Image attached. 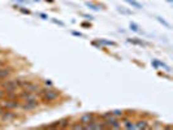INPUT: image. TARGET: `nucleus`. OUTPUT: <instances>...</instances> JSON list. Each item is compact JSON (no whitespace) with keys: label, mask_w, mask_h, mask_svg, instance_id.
Returning a JSON list of instances; mask_svg holds the SVG:
<instances>
[{"label":"nucleus","mask_w":173,"mask_h":130,"mask_svg":"<svg viewBox=\"0 0 173 130\" xmlns=\"http://www.w3.org/2000/svg\"><path fill=\"white\" fill-rule=\"evenodd\" d=\"M134 126L135 129H150V122L147 118H143V117H139L138 120L134 121Z\"/></svg>","instance_id":"nucleus-9"},{"label":"nucleus","mask_w":173,"mask_h":130,"mask_svg":"<svg viewBox=\"0 0 173 130\" xmlns=\"http://www.w3.org/2000/svg\"><path fill=\"white\" fill-rule=\"evenodd\" d=\"M70 34L74 36H78V38H85V35L82 33H79V31H70Z\"/></svg>","instance_id":"nucleus-27"},{"label":"nucleus","mask_w":173,"mask_h":130,"mask_svg":"<svg viewBox=\"0 0 173 130\" xmlns=\"http://www.w3.org/2000/svg\"><path fill=\"white\" fill-rule=\"evenodd\" d=\"M63 94L60 90H56V88L53 87H48V90L46 91L44 95H42L39 98V100H40V104H51V103H55L56 100H59V98Z\"/></svg>","instance_id":"nucleus-1"},{"label":"nucleus","mask_w":173,"mask_h":130,"mask_svg":"<svg viewBox=\"0 0 173 130\" xmlns=\"http://www.w3.org/2000/svg\"><path fill=\"white\" fill-rule=\"evenodd\" d=\"M99 116V118H101V120H105L107 117H109L111 116V111L109 112H104V113H100V114H98Z\"/></svg>","instance_id":"nucleus-26"},{"label":"nucleus","mask_w":173,"mask_h":130,"mask_svg":"<svg viewBox=\"0 0 173 130\" xmlns=\"http://www.w3.org/2000/svg\"><path fill=\"white\" fill-rule=\"evenodd\" d=\"M98 117V114H95V113H93V112H87V113H83L82 116L79 117V120H78V122H81L85 126L86 124H89V122H93L94 120Z\"/></svg>","instance_id":"nucleus-8"},{"label":"nucleus","mask_w":173,"mask_h":130,"mask_svg":"<svg viewBox=\"0 0 173 130\" xmlns=\"http://www.w3.org/2000/svg\"><path fill=\"white\" fill-rule=\"evenodd\" d=\"M111 114L112 116H115V117H117V118H120L123 114H125V111L124 109H113V111H111Z\"/></svg>","instance_id":"nucleus-16"},{"label":"nucleus","mask_w":173,"mask_h":130,"mask_svg":"<svg viewBox=\"0 0 173 130\" xmlns=\"http://www.w3.org/2000/svg\"><path fill=\"white\" fill-rule=\"evenodd\" d=\"M51 21H52L53 24H56V25H59V26H65L64 25V22H61V21H59V20H55V18H51Z\"/></svg>","instance_id":"nucleus-30"},{"label":"nucleus","mask_w":173,"mask_h":130,"mask_svg":"<svg viewBox=\"0 0 173 130\" xmlns=\"http://www.w3.org/2000/svg\"><path fill=\"white\" fill-rule=\"evenodd\" d=\"M4 96H6V90H4L3 87H0V100H2Z\"/></svg>","instance_id":"nucleus-33"},{"label":"nucleus","mask_w":173,"mask_h":130,"mask_svg":"<svg viewBox=\"0 0 173 130\" xmlns=\"http://www.w3.org/2000/svg\"><path fill=\"white\" fill-rule=\"evenodd\" d=\"M17 4H30V0H13Z\"/></svg>","instance_id":"nucleus-28"},{"label":"nucleus","mask_w":173,"mask_h":130,"mask_svg":"<svg viewBox=\"0 0 173 130\" xmlns=\"http://www.w3.org/2000/svg\"><path fill=\"white\" fill-rule=\"evenodd\" d=\"M85 5L89 9H93V10H100V9H103V5H99V4H95L93 2H86Z\"/></svg>","instance_id":"nucleus-13"},{"label":"nucleus","mask_w":173,"mask_h":130,"mask_svg":"<svg viewBox=\"0 0 173 130\" xmlns=\"http://www.w3.org/2000/svg\"><path fill=\"white\" fill-rule=\"evenodd\" d=\"M82 17H85L86 20H90V21H93L94 20V17L91 14H86V13H82Z\"/></svg>","instance_id":"nucleus-32"},{"label":"nucleus","mask_w":173,"mask_h":130,"mask_svg":"<svg viewBox=\"0 0 173 130\" xmlns=\"http://www.w3.org/2000/svg\"><path fill=\"white\" fill-rule=\"evenodd\" d=\"M43 85L47 86V87H52V81H51V80H44L43 81Z\"/></svg>","instance_id":"nucleus-29"},{"label":"nucleus","mask_w":173,"mask_h":130,"mask_svg":"<svg viewBox=\"0 0 173 130\" xmlns=\"http://www.w3.org/2000/svg\"><path fill=\"white\" fill-rule=\"evenodd\" d=\"M98 42L101 44V46H112V47H115L116 43L115 42H112V40H107V39H98Z\"/></svg>","instance_id":"nucleus-17"},{"label":"nucleus","mask_w":173,"mask_h":130,"mask_svg":"<svg viewBox=\"0 0 173 130\" xmlns=\"http://www.w3.org/2000/svg\"><path fill=\"white\" fill-rule=\"evenodd\" d=\"M157 21H159V22L163 25V26H165V28L167 29H171V24L169 22H167V21L164 20V18H161V17H159V16H156V17H155Z\"/></svg>","instance_id":"nucleus-19"},{"label":"nucleus","mask_w":173,"mask_h":130,"mask_svg":"<svg viewBox=\"0 0 173 130\" xmlns=\"http://www.w3.org/2000/svg\"><path fill=\"white\" fill-rule=\"evenodd\" d=\"M60 126L59 129H69L70 124H72V120H70L69 117H64V118H60Z\"/></svg>","instance_id":"nucleus-11"},{"label":"nucleus","mask_w":173,"mask_h":130,"mask_svg":"<svg viewBox=\"0 0 173 130\" xmlns=\"http://www.w3.org/2000/svg\"><path fill=\"white\" fill-rule=\"evenodd\" d=\"M20 114L17 112L12 111V109H4V111L0 113V122L3 124H8V122H12L14 120L18 118Z\"/></svg>","instance_id":"nucleus-2"},{"label":"nucleus","mask_w":173,"mask_h":130,"mask_svg":"<svg viewBox=\"0 0 173 130\" xmlns=\"http://www.w3.org/2000/svg\"><path fill=\"white\" fill-rule=\"evenodd\" d=\"M128 42L129 43H131V44H135V46H141V47H145L146 46V43L143 40H141V39H137V38H129L128 39Z\"/></svg>","instance_id":"nucleus-15"},{"label":"nucleus","mask_w":173,"mask_h":130,"mask_svg":"<svg viewBox=\"0 0 173 130\" xmlns=\"http://www.w3.org/2000/svg\"><path fill=\"white\" fill-rule=\"evenodd\" d=\"M117 12H120L121 14H128V16H130V14H131V12H130V10L125 9L124 7H117Z\"/></svg>","instance_id":"nucleus-23"},{"label":"nucleus","mask_w":173,"mask_h":130,"mask_svg":"<svg viewBox=\"0 0 173 130\" xmlns=\"http://www.w3.org/2000/svg\"><path fill=\"white\" fill-rule=\"evenodd\" d=\"M14 73V68L12 65H3L2 68H0V80H7V78H9L12 74Z\"/></svg>","instance_id":"nucleus-7"},{"label":"nucleus","mask_w":173,"mask_h":130,"mask_svg":"<svg viewBox=\"0 0 173 130\" xmlns=\"http://www.w3.org/2000/svg\"><path fill=\"white\" fill-rule=\"evenodd\" d=\"M151 65L155 68V69H159V68H163L164 70H167V72H171V66H168L165 62H163V61H160V60H157V59H154L151 61Z\"/></svg>","instance_id":"nucleus-10"},{"label":"nucleus","mask_w":173,"mask_h":130,"mask_svg":"<svg viewBox=\"0 0 173 130\" xmlns=\"http://www.w3.org/2000/svg\"><path fill=\"white\" fill-rule=\"evenodd\" d=\"M38 17H40V18H42V20H48L50 17H48V16L47 14H46V13H38Z\"/></svg>","instance_id":"nucleus-31"},{"label":"nucleus","mask_w":173,"mask_h":130,"mask_svg":"<svg viewBox=\"0 0 173 130\" xmlns=\"http://www.w3.org/2000/svg\"><path fill=\"white\" fill-rule=\"evenodd\" d=\"M69 129H75V130H78V129H85V126H83V125L81 124V122L75 121V122H72V124H70Z\"/></svg>","instance_id":"nucleus-18"},{"label":"nucleus","mask_w":173,"mask_h":130,"mask_svg":"<svg viewBox=\"0 0 173 130\" xmlns=\"http://www.w3.org/2000/svg\"><path fill=\"white\" fill-rule=\"evenodd\" d=\"M44 2H47V3H53L55 0H44Z\"/></svg>","instance_id":"nucleus-36"},{"label":"nucleus","mask_w":173,"mask_h":130,"mask_svg":"<svg viewBox=\"0 0 173 130\" xmlns=\"http://www.w3.org/2000/svg\"><path fill=\"white\" fill-rule=\"evenodd\" d=\"M93 46H95L96 48H99V50H100V48H103V46H101L99 42H93Z\"/></svg>","instance_id":"nucleus-34"},{"label":"nucleus","mask_w":173,"mask_h":130,"mask_svg":"<svg viewBox=\"0 0 173 130\" xmlns=\"http://www.w3.org/2000/svg\"><path fill=\"white\" fill-rule=\"evenodd\" d=\"M39 107H40V100L37 99V100L21 102V107H20V109L24 112H30V111H34V109H38Z\"/></svg>","instance_id":"nucleus-5"},{"label":"nucleus","mask_w":173,"mask_h":130,"mask_svg":"<svg viewBox=\"0 0 173 130\" xmlns=\"http://www.w3.org/2000/svg\"><path fill=\"white\" fill-rule=\"evenodd\" d=\"M2 83H3V80H0V87H2Z\"/></svg>","instance_id":"nucleus-37"},{"label":"nucleus","mask_w":173,"mask_h":130,"mask_svg":"<svg viewBox=\"0 0 173 130\" xmlns=\"http://www.w3.org/2000/svg\"><path fill=\"white\" fill-rule=\"evenodd\" d=\"M4 99H11V100H20L18 99V91H6Z\"/></svg>","instance_id":"nucleus-12"},{"label":"nucleus","mask_w":173,"mask_h":130,"mask_svg":"<svg viewBox=\"0 0 173 130\" xmlns=\"http://www.w3.org/2000/svg\"><path fill=\"white\" fill-rule=\"evenodd\" d=\"M81 25H82L83 28H91V24H89V22H82Z\"/></svg>","instance_id":"nucleus-35"},{"label":"nucleus","mask_w":173,"mask_h":130,"mask_svg":"<svg viewBox=\"0 0 173 130\" xmlns=\"http://www.w3.org/2000/svg\"><path fill=\"white\" fill-rule=\"evenodd\" d=\"M129 28L131 31H134V33H141V29H139V26L137 25L135 22H130L129 24Z\"/></svg>","instance_id":"nucleus-20"},{"label":"nucleus","mask_w":173,"mask_h":130,"mask_svg":"<svg viewBox=\"0 0 173 130\" xmlns=\"http://www.w3.org/2000/svg\"><path fill=\"white\" fill-rule=\"evenodd\" d=\"M121 128H123V125H121V122L119 121V120H117V121H115V122L109 126V129H121Z\"/></svg>","instance_id":"nucleus-24"},{"label":"nucleus","mask_w":173,"mask_h":130,"mask_svg":"<svg viewBox=\"0 0 173 130\" xmlns=\"http://www.w3.org/2000/svg\"><path fill=\"white\" fill-rule=\"evenodd\" d=\"M123 128H125V129H135L134 121H133V120H129L128 122H125V124L123 125Z\"/></svg>","instance_id":"nucleus-21"},{"label":"nucleus","mask_w":173,"mask_h":130,"mask_svg":"<svg viewBox=\"0 0 173 130\" xmlns=\"http://www.w3.org/2000/svg\"><path fill=\"white\" fill-rule=\"evenodd\" d=\"M155 124H152L150 129H163V126H164V124L160 122V121H154Z\"/></svg>","instance_id":"nucleus-22"},{"label":"nucleus","mask_w":173,"mask_h":130,"mask_svg":"<svg viewBox=\"0 0 173 130\" xmlns=\"http://www.w3.org/2000/svg\"><path fill=\"white\" fill-rule=\"evenodd\" d=\"M125 2L135 9H143V4H141L139 2H137V0H125Z\"/></svg>","instance_id":"nucleus-14"},{"label":"nucleus","mask_w":173,"mask_h":130,"mask_svg":"<svg viewBox=\"0 0 173 130\" xmlns=\"http://www.w3.org/2000/svg\"><path fill=\"white\" fill-rule=\"evenodd\" d=\"M34 2H40V0H34Z\"/></svg>","instance_id":"nucleus-39"},{"label":"nucleus","mask_w":173,"mask_h":130,"mask_svg":"<svg viewBox=\"0 0 173 130\" xmlns=\"http://www.w3.org/2000/svg\"><path fill=\"white\" fill-rule=\"evenodd\" d=\"M2 87L6 91H18L20 90V86H18V83H17V80H16V78H11V77L7 78V80H3Z\"/></svg>","instance_id":"nucleus-4"},{"label":"nucleus","mask_w":173,"mask_h":130,"mask_svg":"<svg viewBox=\"0 0 173 130\" xmlns=\"http://www.w3.org/2000/svg\"><path fill=\"white\" fill-rule=\"evenodd\" d=\"M18 99L21 102H29V100H37L39 98L37 95V92H31V91L21 88V90H18Z\"/></svg>","instance_id":"nucleus-6"},{"label":"nucleus","mask_w":173,"mask_h":130,"mask_svg":"<svg viewBox=\"0 0 173 130\" xmlns=\"http://www.w3.org/2000/svg\"><path fill=\"white\" fill-rule=\"evenodd\" d=\"M0 107L3 109H12V111H17L21 107V100H11V99H2L0 100Z\"/></svg>","instance_id":"nucleus-3"},{"label":"nucleus","mask_w":173,"mask_h":130,"mask_svg":"<svg viewBox=\"0 0 173 130\" xmlns=\"http://www.w3.org/2000/svg\"><path fill=\"white\" fill-rule=\"evenodd\" d=\"M18 10H20V12H21V13H24V14H30V13H31V12H30V9H28V8H24V7H21V5H20V8H18Z\"/></svg>","instance_id":"nucleus-25"},{"label":"nucleus","mask_w":173,"mask_h":130,"mask_svg":"<svg viewBox=\"0 0 173 130\" xmlns=\"http://www.w3.org/2000/svg\"><path fill=\"white\" fill-rule=\"evenodd\" d=\"M167 2H169V3H172V0H167Z\"/></svg>","instance_id":"nucleus-38"}]
</instances>
